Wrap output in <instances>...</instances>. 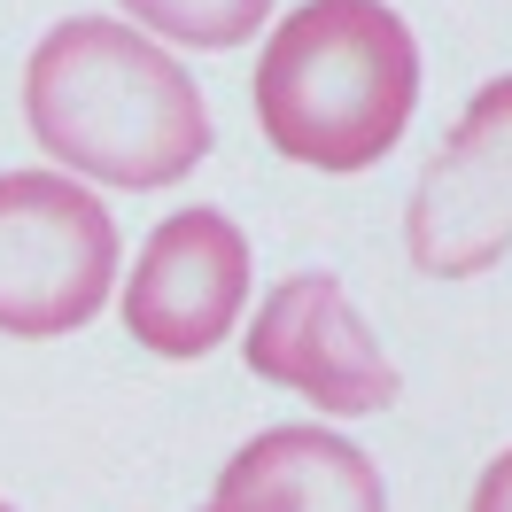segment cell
<instances>
[{
	"mask_svg": "<svg viewBox=\"0 0 512 512\" xmlns=\"http://www.w3.org/2000/svg\"><path fill=\"white\" fill-rule=\"evenodd\" d=\"M419 101V39L388 0H303L256 55V125L288 163L373 171Z\"/></svg>",
	"mask_w": 512,
	"mask_h": 512,
	"instance_id": "7a4b0ae2",
	"label": "cell"
},
{
	"mask_svg": "<svg viewBox=\"0 0 512 512\" xmlns=\"http://www.w3.org/2000/svg\"><path fill=\"white\" fill-rule=\"evenodd\" d=\"M117 288V218L70 171H0V334H78Z\"/></svg>",
	"mask_w": 512,
	"mask_h": 512,
	"instance_id": "3957f363",
	"label": "cell"
},
{
	"mask_svg": "<svg viewBox=\"0 0 512 512\" xmlns=\"http://www.w3.org/2000/svg\"><path fill=\"white\" fill-rule=\"evenodd\" d=\"M404 249L427 280H474L512 249V78H489L427 156L404 210Z\"/></svg>",
	"mask_w": 512,
	"mask_h": 512,
	"instance_id": "277c9868",
	"label": "cell"
},
{
	"mask_svg": "<svg viewBox=\"0 0 512 512\" xmlns=\"http://www.w3.org/2000/svg\"><path fill=\"white\" fill-rule=\"evenodd\" d=\"M125 16L140 32L171 39V47H241V39L264 32L272 0H125Z\"/></svg>",
	"mask_w": 512,
	"mask_h": 512,
	"instance_id": "ba28073f",
	"label": "cell"
},
{
	"mask_svg": "<svg viewBox=\"0 0 512 512\" xmlns=\"http://www.w3.org/2000/svg\"><path fill=\"white\" fill-rule=\"evenodd\" d=\"M466 512H512V450L489 458V474L474 481V505H466Z\"/></svg>",
	"mask_w": 512,
	"mask_h": 512,
	"instance_id": "9c48e42d",
	"label": "cell"
},
{
	"mask_svg": "<svg viewBox=\"0 0 512 512\" xmlns=\"http://www.w3.org/2000/svg\"><path fill=\"white\" fill-rule=\"evenodd\" d=\"M249 303V233L225 210H171L140 241L125 288V334L156 357H210Z\"/></svg>",
	"mask_w": 512,
	"mask_h": 512,
	"instance_id": "8992f818",
	"label": "cell"
},
{
	"mask_svg": "<svg viewBox=\"0 0 512 512\" xmlns=\"http://www.w3.org/2000/svg\"><path fill=\"white\" fill-rule=\"evenodd\" d=\"M0 512H16V505H0Z\"/></svg>",
	"mask_w": 512,
	"mask_h": 512,
	"instance_id": "30bf717a",
	"label": "cell"
},
{
	"mask_svg": "<svg viewBox=\"0 0 512 512\" xmlns=\"http://www.w3.org/2000/svg\"><path fill=\"white\" fill-rule=\"evenodd\" d=\"M249 373L272 388H295L303 404H319L334 419L388 412L404 396L396 357L373 342V326L350 311V295L334 272H288L280 288H264L249 326Z\"/></svg>",
	"mask_w": 512,
	"mask_h": 512,
	"instance_id": "5b68a950",
	"label": "cell"
},
{
	"mask_svg": "<svg viewBox=\"0 0 512 512\" xmlns=\"http://www.w3.org/2000/svg\"><path fill=\"white\" fill-rule=\"evenodd\" d=\"M202 512H388V489L350 435L264 427L225 458Z\"/></svg>",
	"mask_w": 512,
	"mask_h": 512,
	"instance_id": "52a82bcc",
	"label": "cell"
},
{
	"mask_svg": "<svg viewBox=\"0 0 512 512\" xmlns=\"http://www.w3.org/2000/svg\"><path fill=\"white\" fill-rule=\"evenodd\" d=\"M32 140L70 179L101 187H179L210 156V101L187 63L117 16H70L24 63Z\"/></svg>",
	"mask_w": 512,
	"mask_h": 512,
	"instance_id": "6da1fadb",
	"label": "cell"
}]
</instances>
